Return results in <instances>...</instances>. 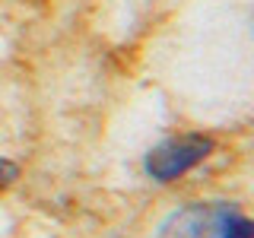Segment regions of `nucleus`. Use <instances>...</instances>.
<instances>
[{
    "label": "nucleus",
    "instance_id": "1",
    "mask_svg": "<svg viewBox=\"0 0 254 238\" xmlns=\"http://www.w3.org/2000/svg\"><path fill=\"white\" fill-rule=\"evenodd\" d=\"M213 153V140L203 133H181V137L162 140L153 146L143 159V169L149 178L156 181H175L181 175H188L194 165H200L206 156Z\"/></svg>",
    "mask_w": 254,
    "mask_h": 238
},
{
    "label": "nucleus",
    "instance_id": "2",
    "mask_svg": "<svg viewBox=\"0 0 254 238\" xmlns=\"http://www.w3.org/2000/svg\"><path fill=\"white\" fill-rule=\"evenodd\" d=\"M235 203L197 200L178 206L159 222L156 238H226V219Z\"/></svg>",
    "mask_w": 254,
    "mask_h": 238
},
{
    "label": "nucleus",
    "instance_id": "3",
    "mask_svg": "<svg viewBox=\"0 0 254 238\" xmlns=\"http://www.w3.org/2000/svg\"><path fill=\"white\" fill-rule=\"evenodd\" d=\"M226 238H254V219H248L238 206H232L226 219Z\"/></svg>",
    "mask_w": 254,
    "mask_h": 238
},
{
    "label": "nucleus",
    "instance_id": "4",
    "mask_svg": "<svg viewBox=\"0 0 254 238\" xmlns=\"http://www.w3.org/2000/svg\"><path fill=\"white\" fill-rule=\"evenodd\" d=\"M16 175H19V169H16L13 162H6V159H0V187H6Z\"/></svg>",
    "mask_w": 254,
    "mask_h": 238
}]
</instances>
